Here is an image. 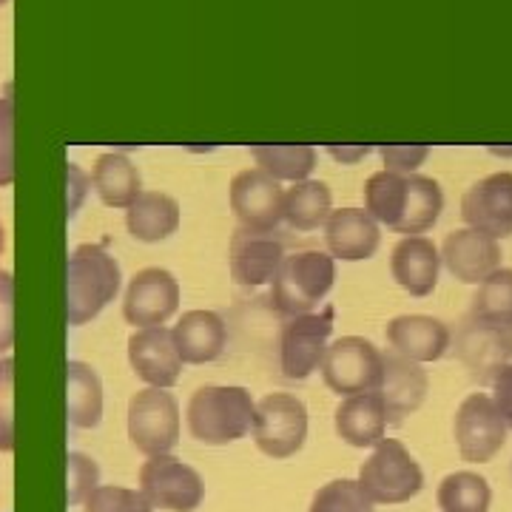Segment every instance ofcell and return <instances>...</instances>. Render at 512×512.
Here are the masks:
<instances>
[{"mask_svg":"<svg viewBox=\"0 0 512 512\" xmlns=\"http://www.w3.org/2000/svg\"><path fill=\"white\" fill-rule=\"evenodd\" d=\"M92 185L100 202L109 208H128L143 194V180H140L137 165L117 151L97 157L92 168Z\"/></svg>","mask_w":512,"mask_h":512,"instance_id":"obj_25","label":"cell"},{"mask_svg":"<svg viewBox=\"0 0 512 512\" xmlns=\"http://www.w3.org/2000/svg\"><path fill=\"white\" fill-rule=\"evenodd\" d=\"M94 487H100L97 461L83 453H69V504H83Z\"/></svg>","mask_w":512,"mask_h":512,"instance_id":"obj_37","label":"cell"},{"mask_svg":"<svg viewBox=\"0 0 512 512\" xmlns=\"http://www.w3.org/2000/svg\"><path fill=\"white\" fill-rule=\"evenodd\" d=\"M444 211V194L441 185L433 177H421V174H407V205L396 234L407 237H421L427 234Z\"/></svg>","mask_w":512,"mask_h":512,"instance_id":"obj_27","label":"cell"},{"mask_svg":"<svg viewBox=\"0 0 512 512\" xmlns=\"http://www.w3.org/2000/svg\"><path fill=\"white\" fill-rule=\"evenodd\" d=\"M282 259H285V245H282V239L276 237V231L262 234V231L239 228L237 234L231 237V251H228L231 276L242 288L268 285L279 271Z\"/></svg>","mask_w":512,"mask_h":512,"instance_id":"obj_17","label":"cell"},{"mask_svg":"<svg viewBox=\"0 0 512 512\" xmlns=\"http://www.w3.org/2000/svg\"><path fill=\"white\" fill-rule=\"evenodd\" d=\"M86 512H154V507L146 501V495L140 490H128V487H94L92 495L83 501Z\"/></svg>","mask_w":512,"mask_h":512,"instance_id":"obj_34","label":"cell"},{"mask_svg":"<svg viewBox=\"0 0 512 512\" xmlns=\"http://www.w3.org/2000/svg\"><path fill=\"white\" fill-rule=\"evenodd\" d=\"M256 404L251 393L237 384H205L185 410L191 439L208 447H225L245 439L254 430Z\"/></svg>","mask_w":512,"mask_h":512,"instance_id":"obj_1","label":"cell"},{"mask_svg":"<svg viewBox=\"0 0 512 512\" xmlns=\"http://www.w3.org/2000/svg\"><path fill=\"white\" fill-rule=\"evenodd\" d=\"M325 245L333 259L365 262L379 251L382 231L365 208H339L325 220Z\"/></svg>","mask_w":512,"mask_h":512,"instance_id":"obj_19","label":"cell"},{"mask_svg":"<svg viewBox=\"0 0 512 512\" xmlns=\"http://www.w3.org/2000/svg\"><path fill=\"white\" fill-rule=\"evenodd\" d=\"M456 353L458 359L464 362V367L470 370V376L481 384L493 382L495 370L510 362L504 339H501V328L484 325L473 316H467V322L458 328Z\"/></svg>","mask_w":512,"mask_h":512,"instance_id":"obj_23","label":"cell"},{"mask_svg":"<svg viewBox=\"0 0 512 512\" xmlns=\"http://www.w3.org/2000/svg\"><path fill=\"white\" fill-rule=\"evenodd\" d=\"M336 279V259L325 251L285 254L279 271L271 279V305L282 316L313 313Z\"/></svg>","mask_w":512,"mask_h":512,"instance_id":"obj_3","label":"cell"},{"mask_svg":"<svg viewBox=\"0 0 512 512\" xmlns=\"http://www.w3.org/2000/svg\"><path fill=\"white\" fill-rule=\"evenodd\" d=\"M128 359L134 373L151 387H174L183 376V359L177 353L174 336L165 325L137 328L128 339Z\"/></svg>","mask_w":512,"mask_h":512,"instance_id":"obj_14","label":"cell"},{"mask_svg":"<svg viewBox=\"0 0 512 512\" xmlns=\"http://www.w3.org/2000/svg\"><path fill=\"white\" fill-rule=\"evenodd\" d=\"M387 345L390 350L402 353L407 359L427 365V362H439L447 356V350L453 345V333L450 328L424 313H404L387 322L384 328Z\"/></svg>","mask_w":512,"mask_h":512,"instance_id":"obj_18","label":"cell"},{"mask_svg":"<svg viewBox=\"0 0 512 512\" xmlns=\"http://www.w3.org/2000/svg\"><path fill=\"white\" fill-rule=\"evenodd\" d=\"M140 493L154 510L165 512H194L205 498V484L202 476L188 467L180 458L148 456L140 467Z\"/></svg>","mask_w":512,"mask_h":512,"instance_id":"obj_9","label":"cell"},{"mask_svg":"<svg viewBox=\"0 0 512 512\" xmlns=\"http://www.w3.org/2000/svg\"><path fill=\"white\" fill-rule=\"evenodd\" d=\"M501 339H504V348H507V356H510L512 362V322H507V325L501 328Z\"/></svg>","mask_w":512,"mask_h":512,"instance_id":"obj_43","label":"cell"},{"mask_svg":"<svg viewBox=\"0 0 512 512\" xmlns=\"http://www.w3.org/2000/svg\"><path fill=\"white\" fill-rule=\"evenodd\" d=\"M333 316H336L333 305L319 313L288 316L279 336V367L285 379L305 382L322 367L330 333H333Z\"/></svg>","mask_w":512,"mask_h":512,"instance_id":"obj_7","label":"cell"},{"mask_svg":"<svg viewBox=\"0 0 512 512\" xmlns=\"http://www.w3.org/2000/svg\"><path fill=\"white\" fill-rule=\"evenodd\" d=\"M308 512H376V507L359 487V481L336 478L316 490Z\"/></svg>","mask_w":512,"mask_h":512,"instance_id":"obj_33","label":"cell"},{"mask_svg":"<svg viewBox=\"0 0 512 512\" xmlns=\"http://www.w3.org/2000/svg\"><path fill=\"white\" fill-rule=\"evenodd\" d=\"M430 148L427 146H387L382 148V160L387 171L393 174H416L424 160H427Z\"/></svg>","mask_w":512,"mask_h":512,"instance_id":"obj_39","label":"cell"},{"mask_svg":"<svg viewBox=\"0 0 512 512\" xmlns=\"http://www.w3.org/2000/svg\"><path fill=\"white\" fill-rule=\"evenodd\" d=\"M501 242L476 228H458L444 237L441 245V262L453 274V279L464 285H478L481 279L501 268Z\"/></svg>","mask_w":512,"mask_h":512,"instance_id":"obj_15","label":"cell"},{"mask_svg":"<svg viewBox=\"0 0 512 512\" xmlns=\"http://www.w3.org/2000/svg\"><path fill=\"white\" fill-rule=\"evenodd\" d=\"M6 3H9V0H0V6H6Z\"/></svg>","mask_w":512,"mask_h":512,"instance_id":"obj_45","label":"cell"},{"mask_svg":"<svg viewBox=\"0 0 512 512\" xmlns=\"http://www.w3.org/2000/svg\"><path fill=\"white\" fill-rule=\"evenodd\" d=\"M177 353L183 365H208L217 362L228 345V328L220 313L214 311H188L171 328Z\"/></svg>","mask_w":512,"mask_h":512,"instance_id":"obj_21","label":"cell"},{"mask_svg":"<svg viewBox=\"0 0 512 512\" xmlns=\"http://www.w3.org/2000/svg\"><path fill=\"white\" fill-rule=\"evenodd\" d=\"M461 220L493 239L512 237V171L473 183L461 197Z\"/></svg>","mask_w":512,"mask_h":512,"instance_id":"obj_12","label":"cell"},{"mask_svg":"<svg viewBox=\"0 0 512 512\" xmlns=\"http://www.w3.org/2000/svg\"><path fill=\"white\" fill-rule=\"evenodd\" d=\"M66 183H69V220H74L77 208L83 205L86 194H89V185H92V180L80 171V165L69 163L66 165Z\"/></svg>","mask_w":512,"mask_h":512,"instance_id":"obj_41","label":"cell"},{"mask_svg":"<svg viewBox=\"0 0 512 512\" xmlns=\"http://www.w3.org/2000/svg\"><path fill=\"white\" fill-rule=\"evenodd\" d=\"M251 157L256 160V168L271 174L276 183H302L316 168L313 146H254Z\"/></svg>","mask_w":512,"mask_h":512,"instance_id":"obj_30","label":"cell"},{"mask_svg":"<svg viewBox=\"0 0 512 512\" xmlns=\"http://www.w3.org/2000/svg\"><path fill=\"white\" fill-rule=\"evenodd\" d=\"M330 202H333V194H330L328 183H322V180L293 183V188L285 191L282 220L288 222L293 231H316L330 217Z\"/></svg>","mask_w":512,"mask_h":512,"instance_id":"obj_28","label":"cell"},{"mask_svg":"<svg viewBox=\"0 0 512 512\" xmlns=\"http://www.w3.org/2000/svg\"><path fill=\"white\" fill-rule=\"evenodd\" d=\"M126 228L137 242H163L180 228V202L163 191H143L126 208Z\"/></svg>","mask_w":512,"mask_h":512,"instance_id":"obj_24","label":"cell"},{"mask_svg":"<svg viewBox=\"0 0 512 512\" xmlns=\"http://www.w3.org/2000/svg\"><path fill=\"white\" fill-rule=\"evenodd\" d=\"M359 487L373 504H407L424 490V473L402 441L382 439L359 470Z\"/></svg>","mask_w":512,"mask_h":512,"instance_id":"obj_4","label":"cell"},{"mask_svg":"<svg viewBox=\"0 0 512 512\" xmlns=\"http://www.w3.org/2000/svg\"><path fill=\"white\" fill-rule=\"evenodd\" d=\"M15 342V279L9 271H0V353Z\"/></svg>","mask_w":512,"mask_h":512,"instance_id":"obj_38","label":"cell"},{"mask_svg":"<svg viewBox=\"0 0 512 512\" xmlns=\"http://www.w3.org/2000/svg\"><path fill=\"white\" fill-rule=\"evenodd\" d=\"M120 265L103 245H77L69 256V279H66V313L69 325L80 328L97 319L103 308L114 302L120 291Z\"/></svg>","mask_w":512,"mask_h":512,"instance_id":"obj_2","label":"cell"},{"mask_svg":"<svg viewBox=\"0 0 512 512\" xmlns=\"http://www.w3.org/2000/svg\"><path fill=\"white\" fill-rule=\"evenodd\" d=\"M441 271V254L433 239L404 237L396 242L390 254V274L396 285L416 299H424L436 291Z\"/></svg>","mask_w":512,"mask_h":512,"instance_id":"obj_20","label":"cell"},{"mask_svg":"<svg viewBox=\"0 0 512 512\" xmlns=\"http://www.w3.org/2000/svg\"><path fill=\"white\" fill-rule=\"evenodd\" d=\"M308 439V407L291 393H268L256 402L254 441L271 458L296 456Z\"/></svg>","mask_w":512,"mask_h":512,"instance_id":"obj_8","label":"cell"},{"mask_svg":"<svg viewBox=\"0 0 512 512\" xmlns=\"http://www.w3.org/2000/svg\"><path fill=\"white\" fill-rule=\"evenodd\" d=\"M436 501L441 512H487L493 504V490L484 476L473 470H458L441 481Z\"/></svg>","mask_w":512,"mask_h":512,"instance_id":"obj_31","label":"cell"},{"mask_svg":"<svg viewBox=\"0 0 512 512\" xmlns=\"http://www.w3.org/2000/svg\"><path fill=\"white\" fill-rule=\"evenodd\" d=\"M453 433H456L458 456L467 464H487L507 444V424L501 419L493 396L487 393H470L458 404Z\"/></svg>","mask_w":512,"mask_h":512,"instance_id":"obj_10","label":"cell"},{"mask_svg":"<svg viewBox=\"0 0 512 512\" xmlns=\"http://www.w3.org/2000/svg\"><path fill=\"white\" fill-rule=\"evenodd\" d=\"M470 316L495 328H504L507 322H512V268L501 265L498 271L478 282Z\"/></svg>","mask_w":512,"mask_h":512,"instance_id":"obj_32","label":"cell"},{"mask_svg":"<svg viewBox=\"0 0 512 512\" xmlns=\"http://www.w3.org/2000/svg\"><path fill=\"white\" fill-rule=\"evenodd\" d=\"M180 308V282L165 268H143L128 282L123 316L134 328L165 325Z\"/></svg>","mask_w":512,"mask_h":512,"instance_id":"obj_13","label":"cell"},{"mask_svg":"<svg viewBox=\"0 0 512 512\" xmlns=\"http://www.w3.org/2000/svg\"><path fill=\"white\" fill-rule=\"evenodd\" d=\"M15 362L0 359V453L15 450Z\"/></svg>","mask_w":512,"mask_h":512,"instance_id":"obj_35","label":"cell"},{"mask_svg":"<svg viewBox=\"0 0 512 512\" xmlns=\"http://www.w3.org/2000/svg\"><path fill=\"white\" fill-rule=\"evenodd\" d=\"M15 183V100L0 97V188Z\"/></svg>","mask_w":512,"mask_h":512,"instance_id":"obj_36","label":"cell"},{"mask_svg":"<svg viewBox=\"0 0 512 512\" xmlns=\"http://www.w3.org/2000/svg\"><path fill=\"white\" fill-rule=\"evenodd\" d=\"M3 245H6V237H3V225H0V254H3Z\"/></svg>","mask_w":512,"mask_h":512,"instance_id":"obj_44","label":"cell"},{"mask_svg":"<svg viewBox=\"0 0 512 512\" xmlns=\"http://www.w3.org/2000/svg\"><path fill=\"white\" fill-rule=\"evenodd\" d=\"M328 154L333 160H339V163L353 165L359 163V160H365L367 154H370V148L367 146H356V148H328Z\"/></svg>","mask_w":512,"mask_h":512,"instance_id":"obj_42","label":"cell"},{"mask_svg":"<svg viewBox=\"0 0 512 512\" xmlns=\"http://www.w3.org/2000/svg\"><path fill=\"white\" fill-rule=\"evenodd\" d=\"M231 211L245 231L271 234L285 214V191L262 168H245L231 180Z\"/></svg>","mask_w":512,"mask_h":512,"instance_id":"obj_11","label":"cell"},{"mask_svg":"<svg viewBox=\"0 0 512 512\" xmlns=\"http://www.w3.org/2000/svg\"><path fill=\"white\" fill-rule=\"evenodd\" d=\"M322 379L339 396L373 393L382 387L384 356L365 336H342L325 350Z\"/></svg>","mask_w":512,"mask_h":512,"instance_id":"obj_6","label":"cell"},{"mask_svg":"<svg viewBox=\"0 0 512 512\" xmlns=\"http://www.w3.org/2000/svg\"><path fill=\"white\" fill-rule=\"evenodd\" d=\"M404 205H407V174L393 171H376L365 183V211L376 222L396 231L402 220Z\"/></svg>","mask_w":512,"mask_h":512,"instance_id":"obj_29","label":"cell"},{"mask_svg":"<svg viewBox=\"0 0 512 512\" xmlns=\"http://www.w3.org/2000/svg\"><path fill=\"white\" fill-rule=\"evenodd\" d=\"M490 387H493V402L501 413V419L507 424V430H512V362L495 370Z\"/></svg>","mask_w":512,"mask_h":512,"instance_id":"obj_40","label":"cell"},{"mask_svg":"<svg viewBox=\"0 0 512 512\" xmlns=\"http://www.w3.org/2000/svg\"><path fill=\"white\" fill-rule=\"evenodd\" d=\"M382 356L384 376L379 393H382L384 407H387V424L399 427L407 416H413L424 404L427 390H430V376L419 362L407 359L396 350H387Z\"/></svg>","mask_w":512,"mask_h":512,"instance_id":"obj_16","label":"cell"},{"mask_svg":"<svg viewBox=\"0 0 512 512\" xmlns=\"http://www.w3.org/2000/svg\"><path fill=\"white\" fill-rule=\"evenodd\" d=\"M336 433L350 447H376L387 433V407L379 390L345 396L336 407Z\"/></svg>","mask_w":512,"mask_h":512,"instance_id":"obj_22","label":"cell"},{"mask_svg":"<svg viewBox=\"0 0 512 512\" xmlns=\"http://www.w3.org/2000/svg\"><path fill=\"white\" fill-rule=\"evenodd\" d=\"M69 379V424L74 430H94L103 419V382L86 362L66 365Z\"/></svg>","mask_w":512,"mask_h":512,"instance_id":"obj_26","label":"cell"},{"mask_svg":"<svg viewBox=\"0 0 512 512\" xmlns=\"http://www.w3.org/2000/svg\"><path fill=\"white\" fill-rule=\"evenodd\" d=\"M128 439L143 456L171 453L180 441V404L163 387L137 390L128 402Z\"/></svg>","mask_w":512,"mask_h":512,"instance_id":"obj_5","label":"cell"}]
</instances>
